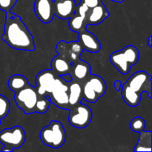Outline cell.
<instances>
[{"label": "cell", "mask_w": 152, "mask_h": 152, "mask_svg": "<svg viewBox=\"0 0 152 152\" xmlns=\"http://www.w3.org/2000/svg\"><path fill=\"white\" fill-rule=\"evenodd\" d=\"M1 39L13 49L25 51L35 50L32 34L21 18L10 11L6 12L5 24Z\"/></svg>", "instance_id": "obj_1"}, {"label": "cell", "mask_w": 152, "mask_h": 152, "mask_svg": "<svg viewBox=\"0 0 152 152\" xmlns=\"http://www.w3.org/2000/svg\"><path fill=\"white\" fill-rule=\"evenodd\" d=\"M151 77L148 73L140 71L132 74L123 85L120 94L124 102L130 107H136L140 102L142 94L146 92L151 98Z\"/></svg>", "instance_id": "obj_2"}, {"label": "cell", "mask_w": 152, "mask_h": 152, "mask_svg": "<svg viewBox=\"0 0 152 152\" xmlns=\"http://www.w3.org/2000/svg\"><path fill=\"white\" fill-rule=\"evenodd\" d=\"M140 53L134 45H128L110 55L109 60L117 71L123 74H127L131 68L139 61Z\"/></svg>", "instance_id": "obj_3"}, {"label": "cell", "mask_w": 152, "mask_h": 152, "mask_svg": "<svg viewBox=\"0 0 152 152\" xmlns=\"http://www.w3.org/2000/svg\"><path fill=\"white\" fill-rule=\"evenodd\" d=\"M39 137L44 145L53 148H59L65 142L66 132L60 122L52 120L42 129Z\"/></svg>", "instance_id": "obj_4"}, {"label": "cell", "mask_w": 152, "mask_h": 152, "mask_svg": "<svg viewBox=\"0 0 152 152\" xmlns=\"http://www.w3.org/2000/svg\"><path fill=\"white\" fill-rule=\"evenodd\" d=\"M107 86L103 78L99 75L91 74L83 83V99L94 103L106 92Z\"/></svg>", "instance_id": "obj_5"}, {"label": "cell", "mask_w": 152, "mask_h": 152, "mask_svg": "<svg viewBox=\"0 0 152 152\" xmlns=\"http://www.w3.org/2000/svg\"><path fill=\"white\" fill-rule=\"evenodd\" d=\"M26 134L23 128L19 126L5 129L0 132V142L4 145L1 151H14L23 145Z\"/></svg>", "instance_id": "obj_6"}, {"label": "cell", "mask_w": 152, "mask_h": 152, "mask_svg": "<svg viewBox=\"0 0 152 152\" xmlns=\"http://www.w3.org/2000/svg\"><path fill=\"white\" fill-rule=\"evenodd\" d=\"M36 88L28 85L23 89L16 92L14 94V101L19 109L22 110L25 114L35 113V107L38 99Z\"/></svg>", "instance_id": "obj_7"}, {"label": "cell", "mask_w": 152, "mask_h": 152, "mask_svg": "<svg viewBox=\"0 0 152 152\" xmlns=\"http://www.w3.org/2000/svg\"><path fill=\"white\" fill-rule=\"evenodd\" d=\"M68 122L71 126L77 129H85L91 123L92 111L88 105L80 102L70 108Z\"/></svg>", "instance_id": "obj_8"}, {"label": "cell", "mask_w": 152, "mask_h": 152, "mask_svg": "<svg viewBox=\"0 0 152 152\" xmlns=\"http://www.w3.org/2000/svg\"><path fill=\"white\" fill-rule=\"evenodd\" d=\"M68 89L69 82L64 79L63 77L58 76L54 87L48 95L51 103L62 109L69 110Z\"/></svg>", "instance_id": "obj_9"}, {"label": "cell", "mask_w": 152, "mask_h": 152, "mask_svg": "<svg viewBox=\"0 0 152 152\" xmlns=\"http://www.w3.org/2000/svg\"><path fill=\"white\" fill-rule=\"evenodd\" d=\"M55 50L59 56L73 65L80 59V56L84 50L79 41H71L68 42L64 40H61L56 45Z\"/></svg>", "instance_id": "obj_10"}, {"label": "cell", "mask_w": 152, "mask_h": 152, "mask_svg": "<svg viewBox=\"0 0 152 152\" xmlns=\"http://www.w3.org/2000/svg\"><path fill=\"white\" fill-rule=\"evenodd\" d=\"M58 75L51 69L44 70L36 77V90L39 96H48L51 93Z\"/></svg>", "instance_id": "obj_11"}, {"label": "cell", "mask_w": 152, "mask_h": 152, "mask_svg": "<svg viewBox=\"0 0 152 152\" xmlns=\"http://www.w3.org/2000/svg\"><path fill=\"white\" fill-rule=\"evenodd\" d=\"M88 10V7L83 3L80 2L77 4L75 11L68 19V25L71 31L80 33L86 29L87 25L86 23V14Z\"/></svg>", "instance_id": "obj_12"}, {"label": "cell", "mask_w": 152, "mask_h": 152, "mask_svg": "<svg viewBox=\"0 0 152 152\" xmlns=\"http://www.w3.org/2000/svg\"><path fill=\"white\" fill-rule=\"evenodd\" d=\"M34 8L36 16L42 23H50L55 16L53 0H35Z\"/></svg>", "instance_id": "obj_13"}, {"label": "cell", "mask_w": 152, "mask_h": 152, "mask_svg": "<svg viewBox=\"0 0 152 152\" xmlns=\"http://www.w3.org/2000/svg\"><path fill=\"white\" fill-rule=\"evenodd\" d=\"M76 6L75 0H54V16L61 19H68L75 11Z\"/></svg>", "instance_id": "obj_14"}, {"label": "cell", "mask_w": 152, "mask_h": 152, "mask_svg": "<svg viewBox=\"0 0 152 152\" xmlns=\"http://www.w3.org/2000/svg\"><path fill=\"white\" fill-rule=\"evenodd\" d=\"M79 42L86 50L90 53H98L101 49V44L96 36L87 30L79 33Z\"/></svg>", "instance_id": "obj_15"}, {"label": "cell", "mask_w": 152, "mask_h": 152, "mask_svg": "<svg viewBox=\"0 0 152 152\" xmlns=\"http://www.w3.org/2000/svg\"><path fill=\"white\" fill-rule=\"evenodd\" d=\"M109 12L103 3L89 9L86 14V23L88 25H96L102 23L109 16Z\"/></svg>", "instance_id": "obj_16"}, {"label": "cell", "mask_w": 152, "mask_h": 152, "mask_svg": "<svg viewBox=\"0 0 152 152\" xmlns=\"http://www.w3.org/2000/svg\"><path fill=\"white\" fill-rule=\"evenodd\" d=\"M91 74V68L90 65L86 61L80 59L71 65L69 75L71 77V80H75L83 83Z\"/></svg>", "instance_id": "obj_17"}, {"label": "cell", "mask_w": 152, "mask_h": 152, "mask_svg": "<svg viewBox=\"0 0 152 152\" xmlns=\"http://www.w3.org/2000/svg\"><path fill=\"white\" fill-rule=\"evenodd\" d=\"M82 100H83L82 83L75 80H71L69 82V89H68L69 107L71 108L77 104L81 102Z\"/></svg>", "instance_id": "obj_18"}, {"label": "cell", "mask_w": 152, "mask_h": 152, "mask_svg": "<svg viewBox=\"0 0 152 152\" xmlns=\"http://www.w3.org/2000/svg\"><path fill=\"white\" fill-rule=\"evenodd\" d=\"M71 64L59 55L53 58L50 63L51 70L58 76L64 77L69 75L71 69Z\"/></svg>", "instance_id": "obj_19"}, {"label": "cell", "mask_w": 152, "mask_h": 152, "mask_svg": "<svg viewBox=\"0 0 152 152\" xmlns=\"http://www.w3.org/2000/svg\"><path fill=\"white\" fill-rule=\"evenodd\" d=\"M152 132L151 131L140 132L139 140L136 146L134 148V151H151Z\"/></svg>", "instance_id": "obj_20"}, {"label": "cell", "mask_w": 152, "mask_h": 152, "mask_svg": "<svg viewBox=\"0 0 152 152\" xmlns=\"http://www.w3.org/2000/svg\"><path fill=\"white\" fill-rule=\"evenodd\" d=\"M29 85L28 80L25 76L21 74H14L11 76L7 82L8 88L14 93L19 91Z\"/></svg>", "instance_id": "obj_21"}, {"label": "cell", "mask_w": 152, "mask_h": 152, "mask_svg": "<svg viewBox=\"0 0 152 152\" xmlns=\"http://www.w3.org/2000/svg\"><path fill=\"white\" fill-rule=\"evenodd\" d=\"M51 104L50 99L48 96H39L35 107V113L45 114L48 111Z\"/></svg>", "instance_id": "obj_22"}, {"label": "cell", "mask_w": 152, "mask_h": 152, "mask_svg": "<svg viewBox=\"0 0 152 152\" xmlns=\"http://www.w3.org/2000/svg\"><path fill=\"white\" fill-rule=\"evenodd\" d=\"M10 109V101L4 95L0 94V124H1V120L5 118L9 114Z\"/></svg>", "instance_id": "obj_23"}, {"label": "cell", "mask_w": 152, "mask_h": 152, "mask_svg": "<svg viewBox=\"0 0 152 152\" xmlns=\"http://www.w3.org/2000/svg\"><path fill=\"white\" fill-rule=\"evenodd\" d=\"M130 128L133 132H141L145 128V121L142 117H135L132 120L130 123Z\"/></svg>", "instance_id": "obj_24"}, {"label": "cell", "mask_w": 152, "mask_h": 152, "mask_svg": "<svg viewBox=\"0 0 152 152\" xmlns=\"http://www.w3.org/2000/svg\"><path fill=\"white\" fill-rule=\"evenodd\" d=\"M16 2L17 0H0V10L5 12L10 11Z\"/></svg>", "instance_id": "obj_25"}, {"label": "cell", "mask_w": 152, "mask_h": 152, "mask_svg": "<svg viewBox=\"0 0 152 152\" xmlns=\"http://www.w3.org/2000/svg\"><path fill=\"white\" fill-rule=\"evenodd\" d=\"M80 2L83 3L85 5H86L89 9H91L100 4L101 3H102V0H81Z\"/></svg>", "instance_id": "obj_26"}, {"label": "cell", "mask_w": 152, "mask_h": 152, "mask_svg": "<svg viewBox=\"0 0 152 152\" xmlns=\"http://www.w3.org/2000/svg\"><path fill=\"white\" fill-rule=\"evenodd\" d=\"M114 88L117 90V91H120V89H121V87H122L121 81H120V80H117V81L114 82Z\"/></svg>", "instance_id": "obj_27"}, {"label": "cell", "mask_w": 152, "mask_h": 152, "mask_svg": "<svg viewBox=\"0 0 152 152\" xmlns=\"http://www.w3.org/2000/svg\"><path fill=\"white\" fill-rule=\"evenodd\" d=\"M151 39H152V37L151 36H150L149 37H148V41H147V43H148V45L149 46L150 48L151 47Z\"/></svg>", "instance_id": "obj_28"}, {"label": "cell", "mask_w": 152, "mask_h": 152, "mask_svg": "<svg viewBox=\"0 0 152 152\" xmlns=\"http://www.w3.org/2000/svg\"><path fill=\"white\" fill-rule=\"evenodd\" d=\"M112 1H115V2H118V3H122L125 1V0H111Z\"/></svg>", "instance_id": "obj_29"}]
</instances>
